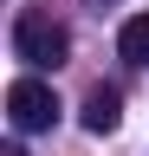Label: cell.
Listing matches in <instances>:
<instances>
[{
  "label": "cell",
  "mask_w": 149,
  "mask_h": 156,
  "mask_svg": "<svg viewBox=\"0 0 149 156\" xmlns=\"http://www.w3.org/2000/svg\"><path fill=\"white\" fill-rule=\"evenodd\" d=\"M13 52H20L32 72H52V65L71 58V33H65L46 7H26L20 20H13Z\"/></svg>",
  "instance_id": "obj_1"
},
{
  "label": "cell",
  "mask_w": 149,
  "mask_h": 156,
  "mask_svg": "<svg viewBox=\"0 0 149 156\" xmlns=\"http://www.w3.org/2000/svg\"><path fill=\"white\" fill-rule=\"evenodd\" d=\"M7 117H13V130H52L59 124V98H52V85H39V78H13L7 85Z\"/></svg>",
  "instance_id": "obj_2"
},
{
  "label": "cell",
  "mask_w": 149,
  "mask_h": 156,
  "mask_svg": "<svg viewBox=\"0 0 149 156\" xmlns=\"http://www.w3.org/2000/svg\"><path fill=\"white\" fill-rule=\"evenodd\" d=\"M117 124H123V98L110 91V85H97V91L84 98V130H91V136H110Z\"/></svg>",
  "instance_id": "obj_3"
},
{
  "label": "cell",
  "mask_w": 149,
  "mask_h": 156,
  "mask_svg": "<svg viewBox=\"0 0 149 156\" xmlns=\"http://www.w3.org/2000/svg\"><path fill=\"white\" fill-rule=\"evenodd\" d=\"M117 52H123V65H149V13H130V20H123Z\"/></svg>",
  "instance_id": "obj_4"
},
{
  "label": "cell",
  "mask_w": 149,
  "mask_h": 156,
  "mask_svg": "<svg viewBox=\"0 0 149 156\" xmlns=\"http://www.w3.org/2000/svg\"><path fill=\"white\" fill-rule=\"evenodd\" d=\"M7 156H20V150H7Z\"/></svg>",
  "instance_id": "obj_5"
}]
</instances>
